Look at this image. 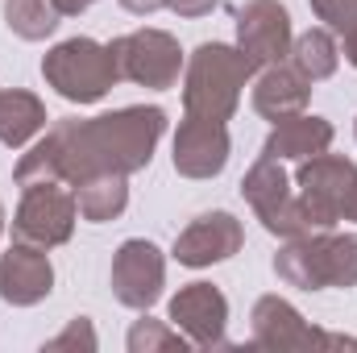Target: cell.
<instances>
[{
    "label": "cell",
    "instance_id": "obj_1",
    "mask_svg": "<svg viewBox=\"0 0 357 353\" xmlns=\"http://www.w3.org/2000/svg\"><path fill=\"white\" fill-rule=\"evenodd\" d=\"M254 63L241 50L229 46H199L191 67H187V117L199 121H229L237 108V96L245 88Z\"/></svg>",
    "mask_w": 357,
    "mask_h": 353
},
{
    "label": "cell",
    "instance_id": "obj_2",
    "mask_svg": "<svg viewBox=\"0 0 357 353\" xmlns=\"http://www.w3.org/2000/svg\"><path fill=\"white\" fill-rule=\"evenodd\" d=\"M42 71H46V80L63 91L67 100H79V104L100 100L104 91L121 80L116 59H112V46H96L91 38L63 42V46L42 63Z\"/></svg>",
    "mask_w": 357,
    "mask_h": 353
},
{
    "label": "cell",
    "instance_id": "obj_3",
    "mask_svg": "<svg viewBox=\"0 0 357 353\" xmlns=\"http://www.w3.org/2000/svg\"><path fill=\"white\" fill-rule=\"evenodd\" d=\"M274 270L295 287H324V283H357V237H312L278 254Z\"/></svg>",
    "mask_w": 357,
    "mask_h": 353
},
{
    "label": "cell",
    "instance_id": "obj_4",
    "mask_svg": "<svg viewBox=\"0 0 357 353\" xmlns=\"http://www.w3.org/2000/svg\"><path fill=\"white\" fill-rule=\"evenodd\" d=\"M299 208H303V220L307 229H328L337 216H345V200L357 187V167L345 158H312L303 171H299Z\"/></svg>",
    "mask_w": 357,
    "mask_h": 353
},
{
    "label": "cell",
    "instance_id": "obj_5",
    "mask_svg": "<svg viewBox=\"0 0 357 353\" xmlns=\"http://www.w3.org/2000/svg\"><path fill=\"white\" fill-rule=\"evenodd\" d=\"M112 59H116L121 80H137V84H150V88H171L178 75V46L158 29L121 38L112 46Z\"/></svg>",
    "mask_w": 357,
    "mask_h": 353
},
{
    "label": "cell",
    "instance_id": "obj_6",
    "mask_svg": "<svg viewBox=\"0 0 357 353\" xmlns=\"http://www.w3.org/2000/svg\"><path fill=\"white\" fill-rule=\"evenodd\" d=\"M245 200L254 204V212L266 220L270 233H282V237H291V233H303L307 229V220H303V208H299V200L287 191V179L278 171V163L262 154L258 163H254V171L245 175Z\"/></svg>",
    "mask_w": 357,
    "mask_h": 353
},
{
    "label": "cell",
    "instance_id": "obj_7",
    "mask_svg": "<svg viewBox=\"0 0 357 353\" xmlns=\"http://www.w3.org/2000/svg\"><path fill=\"white\" fill-rule=\"evenodd\" d=\"M71 220H75V200L63 195L54 183H33L21 212H17V237L33 241V246H59L71 237Z\"/></svg>",
    "mask_w": 357,
    "mask_h": 353
},
{
    "label": "cell",
    "instance_id": "obj_8",
    "mask_svg": "<svg viewBox=\"0 0 357 353\" xmlns=\"http://www.w3.org/2000/svg\"><path fill=\"white\" fill-rule=\"evenodd\" d=\"M237 33H241V54L254 67L258 63H278L287 54V42H291V17L274 0H254V4L241 8Z\"/></svg>",
    "mask_w": 357,
    "mask_h": 353
},
{
    "label": "cell",
    "instance_id": "obj_9",
    "mask_svg": "<svg viewBox=\"0 0 357 353\" xmlns=\"http://www.w3.org/2000/svg\"><path fill=\"white\" fill-rule=\"evenodd\" d=\"M112 287L116 299L129 308H150L162 291V258L150 241H125L112 262Z\"/></svg>",
    "mask_w": 357,
    "mask_h": 353
},
{
    "label": "cell",
    "instance_id": "obj_10",
    "mask_svg": "<svg viewBox=\"0 0 357 353\" xmlns=\"http://www.w3.org/2000/svg\"><path fill=\"white\" fill-rule=\"evenodd\" d=\"M229 158V137H225V125L220 121H199V117H187L178 125L175 137V167L191 179H208L216 175Z\"/></svg>",
    "mask_w": 357,
    "mask_h": 353
},
{
    "label": "cell",
    "instance_id": "obj_11",
    "mask_svg": "<svg viewBox=\"0 0 357 353\" xmlns=\"http://www.w3.org/2000/svg\"><path fill=\"white\" fill-rule=\"evenodd\" d=\"M237 246H241V225L229 212H212V216H199L175 241V258L187 266H208L229 258Z\"/></svg>",
    "mask_w": 357,
    "mask_h": 353
},
{
    "label": "cell",
    "instance_id": "obj_12",
    "mask_svg": "<svg viewBox=\"0 0 357 353\" xmlns=\"http://www.w3.org/2000/svg\"><path fill=\"white\" fill-rule=\"evenodd\" d=\"M50 262L38 250H13L0 262V295L8 303H38L50 291Z\"/></svg>",
    "mask_w": 357,
    "mask_h": 353
},
{
    "label": "cell",
    "instance_id": "obj_13",
    "mask_svg": "<svg viewBox=\"0 0 357 353\" xmlns=\"http://www.w3.org/2000/svg\"><path fill=\"white\" fill-rule=\"evenodd\" d=\"M225 312H229V308H225V295H220L216 287H208V283H195V287L178 291L175 303H171L175 324L191 329L195 341H216L220 329H225Z\"/></svg>",
    "mask_w": 357,
    "mask_h": 353
},
{
    "label": "cell",
    "instance_id": "obj_14",
    "mask_svg": "<svg viewBox=\"0 0 357 353\" xmlns=\"http://www.w3.org/2000/svg\"><path fill=\"white\" fill-rule=\"evenodd\" d=\"M333 142V125L320 121V117H287L278 121V129L270 133L266 142V154L270 158H316L324 154Z\"/></svg>",
    "mask_w": 357,
    "mask_h": 353
},
{
    "label": "cell",
    "instance_id": "obj_15",
    "mask_svg": "<svg viewBox=\"0 0 357 353\" xmlns=\"http://www.w3.org/2000/svg\"><path fill=\"white\" fill-rule=\"evenodd\" d=\"M303 104H307V80L291 67H270L262 75V84L254 88V108L274 117V121L295 117Z\"/></svg>",
    "mask_w": 357,
    "mask_h": 353
},
{
    "label": "cell",
    "instance_id": "obj_16",
    "mask_svg": "<svg viewBox=\"0 0 357 353\" xmlns=\"http://www.w3.org/2000/svg\"><path fill=\"white\" fill-rule=\"evenodd\" d=\"M46 112L29 91H4L0 96V142L4 146H25L42 129Z\"/></svg>",
    "mask_w": 357,
    "mask_h": 353
},
{
    "label": "cell",
    "instance_id": "obj_17",
    "mask_svg": "<svg viewBox=\"0 0 357 353\" xmlns=\"http://www.w3.org/2000/svg\"><path fill=\"white\" fill-rule=\"evenodd\" d=\"M75 208L88 216V220H108L125 208V183L121 175H96L84 179L79 195H75Z\"/></svg>",
    "mask_w": 357,
    "mask_h": 353
},
{
    "label": "cell",
    "instance_id": "obj_18",
    "mask_svg": "<svg viewBox=\"0 0 357 353\" xmlns=\"http://www.w3.org/2000/svg\"><path fill=\"white\" fill-rule=\"evenodd\" d=\"M295 71H299L303 80H324V75H333V71H337V46H333V38L320 33V29L303 33V38L295 42Z\"/></svg>",
    "mask_w": 357,
    "mask_h": 353
},
{
    "label": "cell",
    "instance_id": "obj_19",
    "mask_svg": "<svg viewBox=\"0 0 357 353\" xmlns=\"http://www.w3.org/2000/svg\"><path fill=\"white\" fill-rule=\"evenodd\" d=\"M59 4L54 0H8V25L21 38H46L59 25Z\"/></svg>",
    "mask_w": 357,
    "mask_h": 353
},
{
    "label": "cell",
    "instance_id": "obj_20",
    "mask_svg": "<svg viewBox=\"0 0 357 353\" xmlns=\"http://www.w3.org/2000/svg\"><path fill=\"white\" fill-rule=\"evenodd\" d=\"M312 4L333 29H341V33L357 29V0H312Z\"/></svg>",
    "mask_w": 357,
    "mask_h": 353
},
{
    "label": "cell",
    "instance_id": "obj_21",
    "mask_svg": "<svg viewBox=\"0 0 357 353\" xmlns=\"http://www.w3.org/2000/svg\"><path fill=\"white\" fill-rule=\"evenodd\" d=\"M171 8H175L178 17H199V13H208L216 0H167Z\"/></svg>",
    "mask_w": 357,
    "mask_h": 353
},
{
    "label": "cell",
    "instance_id": "obj_22",
    "mask_svg": "<svg viewBox=\"0 0 357 353\" xmlns=\"http://www.w3.org/2000/svg\"><path fill=\"white\" fill-rule=\"evenodd\" d=\"M121 4H125L129 13H154V8H158V4H167V0H121Z\"/></svg>",
    "mask_w": 357,
    "mask_h": 353
},
{
    "label": "cell",
    "instance_id": "obj_23",
    "mask_svg": "<svg viewBox=\"0 0 357 353\" xmlns=\"http://www.w3.org/2000/svg\"><path fill=\"white\" fill-rule=\"evenodd\" d=\"M59 4V13H79V8H88L91 0H54Z\"/></svg>",
    "mask_w": 357,
    "mask_h": 353
},
{
    "label": "cell",
    "instance_id": "obj_24",
    "mask_svg": "<svg viewBox=\"0 0 357 353\" xmlns=\"http://www.w3.org/2000/svg\"><path fill=\"white\" fill-rule=\"evenodd\" d=\"M345 54H349V63L357 67V29H349V33H345Z\"/></svg>",
    "mask_w": 357,
    "mask_h": 353
},
{
    "label": "cell",
    "instance_id": "obj_25",
    "mask_svg": "<svg viewBox=\"0 0 357 353\" xmlns=\"http://www.w3.org/2000/svg\"><path fill=\"white\" fill-rule=\"evenodd\" d=\"M345 216H349V220H357V187L349 191V200H345Z\"/></svg>",
    "mask_w": 357,
    "mask_h": 353
},
{
    "label": "cell",
    "instance_id": "obj_26",
    "mask_svg": "<svg viewBox=\"0 0 357 353\" xmlns=\"http://www.w3.org/2000/svg\"><path fill=\"white\" fill-rule=\"evenodd\" d=\"M0 229H4V212H0Z\"/></svg>",
    "mask_w": 357,
    "mask_h": 353
}]
</instances>
